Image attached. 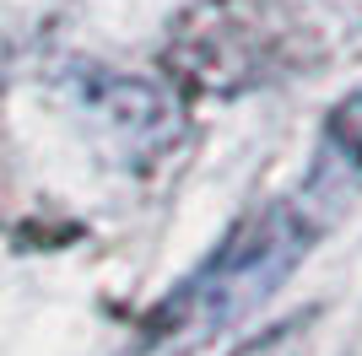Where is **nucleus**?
<instances>
[{"label": "nucleus", "mask_w": 362, "mask_h": 356, "mask_svg": "<svg viewBox=\"0 0 362 356\" xmlns=\"http://www.w3.org/2000/svg\"><path fill=\"white\" fill-rule=\"evenodd\" d=\"M357 189H362V92L330 114V135H325V146L308 167V184L287 200L265 206L259 216H249L227 237V249L157 313L151 340L163 351H195L216 329L243 319L259 297H271L287 281L292 265L351 206Z\"/></svg>", "instance_id": "f257e3e1"}, {"label": "nucleus", "mask_w": 362, "mask_h": 356, "mask_svg": "<svg viewBox=\"0 0 362 356\" xmlns=\"http://www.w3.org/2000/svg\"><path fill=\"white\" fill-rule=\"evenodd\" d=\"M287 22L265 0H195L173 28L168 65L206 92L255 87L287 54Z\"/></svg>", "instance_id": "f03ea898"}, {"label": "nucleus", "mask_w": 362, "mask_h": 356, "mask_svg": "<svg viewBox=\"0 0 362 356\" xmlns=\"http://www.w3.org/2000/svg\"><path fill=\"white\" fill-rule=\"evenodd\" d=\"M98 103H103V119L114 124V135L124 141V151H130L136 162L157 157V151L179 135V108L168 103L157 87H146V81L114 76V87L98 92Z\"/></svg>", "instance_id": "7ed1b4c3"}, {"label": "nucleus", "mask_w": 362, "mask_h": 356, "mask_svg": "<svg viewBox=\"0 0 362 356\" xmlns=\"http://www.w3.org/2000/svg\"><path fill=\"white\" fill-rule=\"evenodd\" d=\"M308 313H292V319H281V324H271L265 335H255V340H243L233 356H303V340H308Z\"/></svg>", "instance_id": "20e7f679"}]
</instances>
